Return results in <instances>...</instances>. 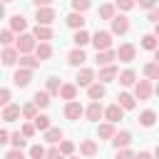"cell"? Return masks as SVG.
Masks as SVG:
<instances>
[{
    "instance_id": "6da1fadb",
    "label": "cell",
    "mask_w": 159,
    "mask_h": 159,
    "mask_svg": "<svg viewBox=\"0 0 159 159\" xmlns=\"http://www.w3.org/2000/svg\"><path fill=\"white\" fill-rule=\"evenodd\" d=\"M35 45H37V40H35V35H30V32H20V37H15V50H17L20 55L35 52Z\"/></svg>"
},
{
    "instance_id": "7a4b0ae2",
    "label": "cell",
    "mask_w": 159,
    "mask_h": 159,
    "mask_svg": "<svg viewBox=\"0 0 159 159\" xmlns=\"http://www.w3.org/2000/svg\"><path fill=\"white\" fill-rule=\"evenodd\" d=\"M89 42L94 45V50H109L112 47V32L109 30H97L89 37Z\"/></svg>"
},
{
    "instance_id": "3957f363",
    "label": "cell",
    "mask_w": 159,
    "mask_h": 159,
    "mask_svg": "<svg viewBox=\"0 0 159 159\" xmlns=\"http://www.w3.org/2000/svg\"><path fill=\"white\" fill-rule=\"evenodd\" d=\"M114 52H117V60H119V62H127V65H129V62L137 57V47H134L132 42H122V45H119Z\"/></svg>"
},
{
    "instance_id": "277c9868",
    "label": "cell",
    "mask_w": 159,
    "mask_h": 159,
    "mask_svg": "<svg viewBox=\"0 0 159 159\" xmlns=\"http://www.w3.org/2000/svg\"><path fill=\"white\" fill-rule=\"evenodd\" d=\"M109 22H112V30H109L112 35H127L129 32V17L127 15H114Z\"/></svg>"
},
{
    "instance_id": "5b68a950",
    "label": "cell",
    "mask_w": 159,
    "mask_h": 159,
    "mask_svg": "<svg viewBox=\"0 0 159 159\" xmlns=\"http://www.w3.org/2000/svg\"><path fill=\"white\" fill-rule=\"evenodd\" d=\"M94 80H97V75H94L92 67H80V72H77V77H75V84H77V87H89Z\"/></svg>"
},
{
    "instance_id": "8992f818",
    "label": "cell",
    "mask_w": 159,
    "mask_h": 159,
    "mask_svg": "<svg viewBox=\"0 0 159 159\" xmlns=\"http://www.w3.org/2000/svg\"><path fill=\"white\" fill-rule=\"evenodd\" d=\"M152 92H154L152 80H137V82H134V97H137V99H149Z\"/></svg>"
},
{
    "instance_id": "52a82bcc",
    "label": "cell",
    "mask_w": 159,
    "mask_h": 159,
    "mask_svg": "<svg viewBox=\"0 0 159 159\" xmlns=\"http://www.w3.org/2000/svg\"><path fill=\"white\" fill-rule=\"evenodd\" d=\"M82 114H84V107H82V104H80L77 99H70V102L65 104V117H67V119L77 122V119H80Z\"/></svg>"
},
{
    "instance_id": "ba28073f",
    "label": "cell",
    "mask_w": 159,
    "mask_h": 159,
    "mask_svg": "<svg viewBox=\"0 0 159 159\" xmlns=\"http://www.w3.org/2000/svg\"><path fill=\"white\" fill-rule=\"evenodd\" d=\"M17 60H20V52H17L12 45H7V47L0 52V62H2L5 67H12V65H17Z\"/></svg>"
},
{
    "instance_id": "9c48e42d",
    "label": "cell",
    "mask_w": 159,
    "mask_h": 159,
    "mask_svg": "<svg viewBox=\"0 0 159 159\" xmlns=\"http://www.w3.org/2000/svg\"><path fill=\"white\" fill-rule=\"evenodd\" d=\"M35 20H37V25H52L55 22V10L52 7H37Z\"/></svg>"
},
{
    "instance_id": "30bf717a",
    "label": "cell",
    "mask_w": 159,
    "mask_h": 159,
    "mask_svg": "<svg viewBox=\"0 0 159 159\" xmlns=\"http://www.w3.org/2000/svg\"><path fill=\"white\" fill-rule=\"evenodd\" d=\"M117 75H119V70H117V65H114V62H112V65H104V67L99 70V77H97V82L107 84V82L117 80Z\"/></svg>"
},
{
    "instance_id": "8fae6325",
    "label": "cell",
    "mask_w": 159,
    "mask_h": 159,
    "mask_svg": "<svg viewBox=\"0 0 159 159\" xmlns=\"http://www.w3.org/2000/svg\"><path fill=\"white\" fill-rule=\"evenodd\" d=\"M30 80H32V70H25V67H17V70H15V75H12L15 87H27V84H30Z\"/></svg>"
},
{
    "instance_id": "7c38bea8",
    "label": "cell",
    "mask_w": 159,
    "mask_h": 159,
    "mask_svg": "<svg viewBox=\"0 0 159 159\" xmlns=\"http://www.w3.org/2000/svg\"><path fill=\"white\" fill-rule=\"evenodd\" d=\"M84 117H87L89 122H99V119L104 117V107H102L99 102H94V99H92V102H89V107L84 109Z\"/></svg>"
},
{
    "instance_id": "4fadbf2b",
    "label": "cell",
    "mask_w": 159,
    "mask_h": 159,
    "mask_svg": "<svg viewBox=\"0 0 159 159\" xmlns=\"http://www.w3.org/2000/svg\"><path fill=\"white\" fill-rule=\"evenodd\" d=\"M84 60H87V55H84V50H82V47H75V50H70V52H67V62H70L72 67H82V65H84Z\"/></svg>"
},
{
    "instance_id": "5bb4252c",
    "label": "cell",
    "mask_w": 159,
    "mask_h": 159,
    "mask_svg": "<svg viewBox=\"0 0 159 159\" xmlns=\"http://www.w3.org/2000/svg\"><path fill=\"white\" fill-rule=\"evenodd\" d=\"M20 117H22V114H20V104L10 102V104L2 107V119H5V122H17Z\"/></svg>"
},
{
    "instance_id": "9a60e30c",
    "label": "cell",
    "mask_w": 159,
    "mask_h": 159,
    "mask_svg": "<svg viewBox=\"0 0 159 159\" xmlns=\"http://www.w3.org/2000/svg\"><path fill=\"white\" fill-rule=\"evenodd\" d=\"M104 117H107V122H112V124H117L122 117H124V109L114 102V104H109V107H104Z\"/></svg>"
},
{
    "instance_id": "2e32d148",
    "label": "cell",
    "mask_w": 159,
    "mask_h": 159,
    "mask_svg": "<svg viewBox=\"0 0 159 159\" xmlns=\"http://www.w3.org/2000/svg\"><path fill=\"white\" fill-rule=\"evenodd\" d=\"M65 22H67V27H72V30H82L87 20H84V12H75V10H72Z\"/></svg>"
},
{
    "instance_id": "e0dca14e",
    "label": "cell",
    "mask_w": 159,
    "mask_h": 159,
    "mask_svg": "<svg viewBox=\"0 0 159 159\" xmlns=\"http://www.w3.org/2000/svg\"><path fill=\"white\" fill-rule=\"evenodd\" d=\"M117 80H119L122 87H134V82H137V72H134L132 67H127V70H122V72L117 75Z\"/></svg>"
},
{
    "instance_id": "ac0fdd59",
    "label": "cell",
    "mask_w": 159,
    "mask_h": 159,
    "mask_svg": "<svg viewBox=\"0 0 159 159\" xmlns=\"http://www.w3.org/2000/svg\"><path fill=\"white\" fill-rule=\"evenodd\" d=\"M87 94H89V99H94V102H99V99H102V97L107 94V87H104L102 82H97V80H94V82H92V84L87 87Z\"/></svg>"
},
{
    "instance_id": "d6986e66",
    "label": "cell",
    "mask_w": 159,
    "mask_h": 159,
    "mask_svg": "<svg viewBox=\"0 0 159 159\" xmlns=\"http://www.w3.org/2000/svg\"><path fill=\"white\" fill-rule=\"evenodd\" d=\"M117 99H119L117 104H119L124 112H129V109H134V107H137V97H134V94H129V92H119V94H117Z\"/></svg>"
},
{
    "instance_id": "ffe728a7",
    "label": "cell",
    "mask_w": 159,
    "mask_h": 159,
    "mask_svg": "<svg viewBox=\"0 0 159 159\" xmlns=\"http://www.w3.org/2000/svg\"><path fill=\"white\" fill-rule=\"evenodd\" d=\"M32 35H35V40H40V42H50V40H52V27H50V25H35Z\"/></svg>"
},
{
    "instance_id": "44dd1931",
    "label": "cell",
    "mask_w": 159,
    "mask_h": 159,
    "mask_svg": "<svg viewBox=\"0 0 159 159\" xmlns=\"http://www.w3.org/2000/svg\"><path fill=\"white\" fill-rule=\"evenodd\" d=\"M129 142H132V134H129L127 129H122V132H114V137H112V144H114L117 149H124V147H129Z\"/></svg>"
},
{
    "instance_id": "7402d4cb",
    "label": "cell",
    "mask_w": 159,
    "mask_h": 159,
    "mask_svg": "<svg viewBox=\"0 0 159 159\" xmlns=\"http://www.w3.org/2000/svg\"><path fill=\"white\" fill-rule=\"evenodd\" d=\"M35 57L42 62V60H50L52 57V45L50 42H37L35 45Z\"/></svg>"
},
{
    "instance_id": "603a6c76",
    "label": "cell",
    "mask_w": 159,
    "mask_h": 159,
    "mask_svg": "<svg viewBox=\"0 0 159 159\" xmlns=\"http://www.w3.org/2000/svg\"><path fill=\"white\" fill-rule=\"evenodd\" d=\"M114 60H117V52H114L112 47H109V50H97V65L104 67V65H112Z\"/></svg>"
},
{
    "instance_id": "cb8c5ba5",
    "label": "cell",
    "mask_w": 159,
    "mask_h": 159,
    "mask_svg": "<svg viewBox=\"0 0 159 159\" xmlns=\"http://www.w3.org/2000/svg\"><path fill=\"white\" fill-rule=\"evenodd\" d=\"M57 97H62V99H77V84L75 82H67V84H60V94Z\"/></svg>"
},
{
    "instance_id": "d4e9b609",
    "label": "cell",
    "mask_w": 159,
    "mask_h": 159,
    "mask_svg": "<svg viewBox=\"0 0 159 159\" xmlns=\"http://www.w3.org/2000/svg\"><path fill=\"white\" fill-rule=\"evenodd\" d=\"M42 134H45V142L47 144H60L62 142V129L60 127H47Z\"/></svg>"
},
{
    "instance_id": "484cf974",
    "label": "cell",
    "mask_w": 159,
    "mask_h": 159,
    "mask_svg": "<svg viewBox=\"0 0 159 159\" xmlns=\"http://www.w3.org/2000/svg\"><path fill=\"white\" fill-rule=\"evenodd\" d=\"M80 154L82 157H94L97 154V142L94 139H82L80 142Z\"/></svg>"
},
{
    "instance_id": "4316f807",
    "label": "cell",
    "mask_w": 159,
    "mask_h": 159,
    "mask_svg": "<svg viewBox=\"0 0 159 159\" xmlns=\"http://www.w3.org/2000/svg\"><path fill=\"white\" fill-rule=\"evenodd\" d=\"M10 30H12L15 35H17V32H25V30H27V20H25L22 15H12V17H10Z\"/></svg>"
},
{
    "instance_id": "83f0119b",
    "label": "cell",
    "mask_w": 159,
    "mask_h": 159,
    "mask_svg": "<svg viewBox=\"0 0 159 159\" xmlns=\"http://www.w3.org/2000/svg\"><path fill=\"white\" fill-rule=\"evenodd\" d=\"M32 102H35L37 109H45V107L50 104V94H47V89H37V92L32 94Z\"/></svg>"
},
{
    "instance_id": "f1b7e54d",
    "label": "cell",
    "mask_w": 159,
    "mask_h": 159,
    "mask_svg": "<svg viewBox=\"0 0 159 159\" xmlns=\"http://www.w3.org/2000/svg\"><path fill=\"white\" fill-rule=\"evenodd\" d=\"M89 37H92V35H89V32L82 27V30H75V35H72V42H75V47H84V45L89 42Z\"/></svg>"
},
{
    "instance_id": "f546056e",
    "label": "cell",
    "mask_w": 159,
    "mask_h": 159,
    "mask_svg": "<svg viewBox=\"0 0 159 159\" xmlns=\"http://www.w3.org/2000/svg\"><path fill=\"white\" fill-rule=\"evenodd\" d=\"M114 132H117V129H114V124H112V122H104V124H99V127H97V137H99V139H112V137H114Z\"/></svg>"
},
{
    "instance_id": "4dcf8cb0",
    "label": "cell",
    "mask_w": 159,
    "mask_h": 159,
    "mask_svg": "<svg viewBox=\"0 0 159 159\" xmlns=\"http://www.w3.org/2000/svg\"><path fill=\"white\" fill-rule=\"evenodd\" d=\"M139 45H142V50H149V52H154V50L159 47V40L154 37V32H149V35H144V37H142V42H139Z\"/></svg>"
},
{
    "instance_id": "1f68e13d",
    "label": "cell",
    "mask_w": 159,
    "mask_h": 159,
    "mask_svg": "<svg viewBox=\"0 0 159 159\" xmlns=\"http://www.w3.org/2000/svg\"><path fill=\"white\" fill-rule=\"evenodd\" d=\"M20 67H25V70H37L40 67V60L37 57H32V55H20Z\"/></svg>"
},
{
    "instance_id": "d6a6232c",
    "label": "cell",
    "mask_w": 159,
    "mask_h": 159,
    "mask_svg": "<svg viewBox=\"0 0 159 159\" xmlns=\"http://www.w3.org/2000/svg\"><path fill=\"white\" fill-rule=\"evenodd\" d=\"M154 122H157V112L154 109H144L139 114V124L142 127H154Z\"/></svg>"
},
{
    "instance_id": "836d02e7",
    "label": "cell",
    "mask_w": 159,
    "mask_h": 159,
    "mask_svg": "<svg viewBox=\"0 0 159 159\" xmlns=\"http://www.w3.org/2000/svg\"><path fill=\"white\" fill-rule=\"evenodd\" d=\"M142 72H144L147 80H159V62H147Z\"/></svg>"
},
{
    "instance_id": "e575fe53",
    "label": "cell",
    "mask_w": 159,
    "mask_h": 159,
    "mask_svg": "<svg viewBox=\"0 0 159 159\" xmlns=\"http://www.w3.org/2000/svg\"><path fill=\"white\" fill-rule=\"evenodd\" d=\"M117 15V7L112 5V2H104V5H99V17L102 20H112Z\"/></svg>"
},
{
    "instance_id": "d590c367",
    "label": "cell",
    "mask_w": 159,
    "mask_h": 159,
    "mask_svg": "<svg viewBox=\"0 0 159 159\" xmlns=\"http://www.w3.org/2000/svg\"><path fill=\"white\" fill-rule=\"evenodd\" d=\"M20 114L25 117V119H35L40 112H37V107H35V102H27V104H22L20 107Z\"/></svg>"
},
{
    "instance_id": "8d00e7d4",
    "label": "cell",
    "mask_w": 159,
    "mask_h": 159,
    "mask_svg": "<svg viewBox=\"0 0 159 159\" xmlns=\"http://www.w3.org/2000/svg\"><path fill=\"white\" fill-rule=\"evenodd\" d=\"M32 124H35V129H40V132H45L47 127H52V124H50V117H47V114H37V117L32 119Z\"/></svg>"
},
{
    "instance_id": "74e56055",
    "label": "cell",
    "mask_w": 159,
    "mask_h": 159,
    "mask_svg": "<svg viewBox=\"0 0 159 159\" xmlns=\"http://www.w3.org/2000/svg\"><path fill=\"white\" fill-rule=\"evenodd\" d=\"M45 89H47V94H50V97H57V94H60V80H57V77H50Z\"/></svg>"
},
{
    "instance_id": "f35d334b",
    "label": "cell",
    "mask_w": 159,
    "mask_h": 159,
    "mask_svg": "<svg viewBox=\"0 0 159 159\" xmlns=\"http://www.w3.org/2000/svg\"><path fill=\"white\" fill-rule=\"evenodd\" d=\"M10 144H12V149H22V147L27 144V139H25L20 132H12V134H10Z\"/></svg>"
},
{
    "instance_id": "ab89813d",
    "label": "cell",
    "mask_w": 159,
    "mask_h": 159,
    "mask_svg": "<svg viewBox=\"0 0 159 159\" xmlns=\"http://www.w3.org/2000/svg\"><path fill=\"white\" fill-rule=\"evenodd\" d=\"M92 7V0H72V10L75 12H87Z\"/></svg>"
},
{
    "instance_id": "60d3db41",
    "label": "cell",
    "mask_w": 159,
    "mask_h": 159,
    "mask_svg": "<svg viewBox=\"0 0 159 159\" xmlns=\"http://www.w3.org/2000/svg\"><path fill=\"white\" fill-rule=\"evenodd\" d=\"M12 42H15V32H12L10 27H7V30H2V32H0V45H5V47H7V45H12Z\"/></svg>"
},
{
    "instance_id": "b9f144b4",
    "label": "cell",
    "mask_w": 159,
    "mask_h": 159,
    "mask_svg": "<svg viewBox=\"0 0 159 159\" xmlns=\"http://www.w3.org/2000/svg\"><path fill=\"white\" fill-rule=\"evenodd\" d=\"M35 132H37V129H35V124H32V122H25V124L20 127V134H22L25 139H30V137H35Z\"/></svg>"
},
{
    "instance_id": "7bdbcfd3",
    "label": "cell",
    "mask_w": 159,
    "mask_h": 159,
    "mask_svg": "<svg viewBox=\"0 0 159 159\" xmlns=\"http://www.w3.org/2000/svg\"><path fill=\"white\" fill-rule=\"evenodd\" d=\"M57 147H60V152H62L65 157H70V154H75V144H72L70 139H62V142H60Z\"/></svg>"
},
{
    "instance_id": "ee69618b",
    "label": "cell",
    "mask_w": 159,
    "mask_h": 159,
    "mask_svg": "<svg viewBox=\"0 0 159 159\" xmlns=\"http://www.w3.org/2000/svg\"><path fill=\"white\" fill-rule=\"evenodd\" d=\"M45 152H47V149H45L42 144H32V147H30V157H32V159H45Z\"/></svg>"
},
{
    "instance_id": "f6af8a7d",
    "label": "cell",
    "mask_w": 159,
    "mask_h": 159,
    "mask_svg": "<svg viewBox=\"0 0 159 159\" xmlns=\"http://www.w3.org/2000/svg\"><path fill=\"white\" fill-rule=\"evenodd\" d=\"M134 5H137V0H114V7L122 10V12H124V10H132Z\"/></svg>"
},
{
    "instance_id": "bcb514c9",
    "label": "cell",
    "mask_w": 159,
    "mask_h": 159,
    "mask_svg": "<svg viewBox=\"0 0 159 159\" xmlns=\"http://www.w3.org/2000/svg\"><path fill=\"white\" fill-rule=\"evenodd\" d=\"M10 99H12V92H10L7 87H0V107L10 104Z\"/></svg>"
},
{
    "instance_id": "7dc6e473",
    "label": "cell",
    "mask_w": 159,
    "mask_h": 159,
    "mask_svg": "<svg viewBox=\"0 0 159 159\" xmlns=\"http://www.w3.org/2000/svg\"><path fill=\"white\" fill-rule=\"evenodd\" d=\"M45 159H65V154L60 152V147H50L45 152Z\"/></svg>"
},
{
    "instance_id": "c3c4849f",
    "label": "cell",
    "mask_w": 159,
    "mask_h": 159,
    "mask_svg": "<svg viewBox=\"0 0 159 159\" xmlns=\"http://www.w3.org/2000/svg\"><path fill=\"white\" fill-rule=\"evenodd\" d=\"M117 159H134V152H132L129 147H124V149H117Z\"/></svg>"
},
{
    "instance_id": "681fc988",
    "label": "cell",
    "mask_w": 159,
    "mask_h": 159,
    "mask_svg": "<svg viewBox=\"0 0 159 159\" xmlns=\"http://www.w3.org/2000/svg\"><path fill=\"white\" fill-rule=\"evenodd\" d=\"M147 20H152V22H154V25H157V22H159V5H154V7H152V10H149V15H147Z\"/></svg>"
},
{
    "instance_id": "f907efd6",
    "label": "cell",
    "mask_w": 159,
    "mask_h": 159,
    "mask_svg": "<svg viewBox=\"0 0 159 159\" xmlns=\"http://www.w3.org/2000/svg\"><path fill=\"white\" fill-rule=\"evenodd\" d=\"M5 159H25V154H22V149H10L5 154Z\"/></svg>"
},
{
    "instance_id": "816d5d0a",
    "label": "cell",
    "mask_w": 159,
    "mask_h": 159,
    "mask_svg": "<svg viewBox=\"0 0 159 159\" xmlns=\"http://www.w3.org/2000/svg\"><path fill=\"white\" fill-rule=\"evenodd\" d=\"M139 2V7H144V10H152L154 5H157V0H137Z\"/></svg>"
},
{
    "instance_id": "f5cc1de1",
    "label": "cell",
    "mask_w": 159,
    "mask_h": 159,
    "mask_svg": "<svg viewBox=\"0 0 159 159\" xmlns=\"http://www.w3.org/2000/svg\"><path fill=\"white\" fill-rule=\"evenodd\" d=\"M7 142H10V132L0 129V147H2V144H7Z\"/></svg>"
},
{
    "instance_id": "db71d44e",
    "label": "cell",
    "mask_w": 159,
    "mask_h": 159,
    "mask_svg": "<svg viewBox=\"0 0 159 159\" xmlns=\"http://www.w3.org/2000/svg\"><path fill=\"white\" fill-rule=\"evenodd\" d=\"M32 2H35V7H50L55 0H32Z\"/></svg>"
},
{
    "instance_id": "11a10c76",
    "label": "cell",
    "mask_w": 159,
    "mask_h": 159,
    "mask_svg": "<svg viewBox=\"0 0 159 159\" xmlns=\"http://www.w3.org/2000/svg\"><path fill=\"white\" fill-rule=\"evenodd\" d=\"M134 159H154V154H149V152H139V154H134Z\"/></svg>"
},
{
    "instance_id": "9f6ffc18",
    "label": "cell",
    "mask_w": 159,
    "mask_h": 159,
    "mask_svg": "<svg viewBox=\"0 0 159 159\" xmlns=\"http://www.w3.org/2000/svg\"><path fill=\"white\" fill-rule=\"evenodd\" d=\"M5 17V2H0V20Z\"/></svg>"
},
{
    "instance_id": "6f0895ef",
    "label": "cell",
    "mask_w": 159,
    "mask_h": 159,
    "mask_svg": "<svg viewBox=\"0 0 159 159\" xmlns=\"http://www.w3.org/2000/svg\"><path fill=\"white\" fill-rule=\"evenodd\" d=\"M154 37H157V40H159V22H157V25H154Z\"/></svg>"
},
{
    "instance_id": "680465c9",
    "label": "cell",
    "mask_w": 159,
    "mask_h": 159,
    "mask_svg": "<svg viewBox=\"0 0 159 159\" xmlns=\"http://www.w3.org/2000/svg\"><path fill=\"white\" fill-rule=\"evenodd\" d=\"M154 94L159 97V80H157V84H154Z\"/></svg>"
},
{
    "instance_id": "91938a15",
    "label": "cell",
    "mask_w": 159,
    "mask_h": 159,
    "mask_svg": "<svg viewBox=\"0 0 159 159\" xmlns=\"http://www.w3.org/2000/svg\"><path fill=\"white\" fill-rule=\"evenodd\" d=\"M154 62H159V47L154 50Z\"/></svg>"
},
{
    "instance_id": "94428289",
    "label": "cell",
    "mask_w": 159,
    "mask_h": 159,
    "mask_svg": "<svg viewBox=\"0 0 159 159\" xmlns=\"http://www.w3.org/2000/svg\"><path fill=\"white\" fill-rule=\"evenodd\" d=\"M154 157H157V159H159V144H157V149H154Z\"/></svg>"
},
{
    "instance_id": "6125c7cd",
    "label": "cell",
    "mask_w": 159,
    "mask_h": 159,
    "mask_svg": "<svg viewBox=\"0 0 159 159\" xmlns=\"http://www.w3.org/2000/svg\"><path fill=\"white\" fill-rule=\"evenodd\" d=\"M65 159H80V157H72V154H70V157H65Z\"/></svg>"
},
{
    "instance_id": "be15d7a7",
    "label": "cell",
    "mask_w": 159,
    "mask_h": 159,
    "mask_svg": "<svg viewBox=\"0 0 159 159\" xmlns=\"http://www.w3.org/2000/svg\"><path fill=\"white\" fill-rule=\"evenodd\" d=\"M0 2H12V0H0Z\"/></svg>"
}]
</instances>
